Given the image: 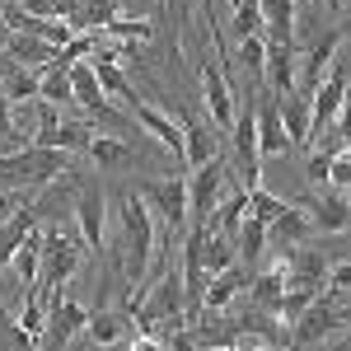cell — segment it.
Returning a JSON list of instances; mask_svg holds the SVG:
<instances>
[{
	"label": "cell",
	"mask_w": 351,
	"mask_h": 351,
	"mask_svg": "<svg viewBox=\"0 0 351 351\" xmlns=\"http://www.w3.org/2000/svg\"><path fill=\"white\" fill-rule=\"evenodd\" d=\"M61 178H71V160L66 150H43V145H24L0 155V188L24 192V188H52Z\"/></svg>",
	"instance_id": "cell-1"
},
{
	"label": "cell",
	"mask_w": 351,
	"mask_h": 351,
	"mask_svg": "<svg viewBox=\"0 0 351 351\" xmlns=\"http://www.w3.org/2000/svg\"><path fill=\"white\" fill-rule=\"evenodd\" d=\"M43 230V271H38V291L47 300V309H52L56 300H61V286L84 267V239H71V234H61L52 225H38Z\"/></svg>",
	"instance_id": "cell-2"
},
{
	"label": "cell",
	"mask_w": 351,
	"mask_h": 351,
	"mask_svg": "<svg viewBox=\"0 0 351 351\" xmlns=\"http://www.w3.org/2000/svg\"><path fill=\"white\" fill-rule=\"evenodd\" d=\"M230 145H234V173H239L243 188H258L263 183V155H258V80H248L239 112H234V127H230Z\"/></svg>",
	"instance_id": "cell-3"
},
{
	"label": "cell",
	"mask_w": 351,
	"mask_h": 351,
	"mask_svg": "<svg viewBox=\"0 0 351 351\" xmlns=\"http://www.w3.org/2000/svg\"><path fill=\"white\" fill-rule=\"evenodd\" d=\"M239 183V173H234V164H230V155L220 150L211 164H202V169H192L188 178V225H206L211 220V211L220 206V197Z\"/></svg>",
	"instance_id": "cell-4"
},
{
	"label": "cell",
	"mask_w": 351,
	"mask_h": 351,
	"mask_svg": "<svg viewBox=\"0 0 351 351\" xmlns=\"http://www.w3.org/2000/svg\"><path fill=\"white\" fill-rule=\"evenodd\" d=\"M141 197L160 216L164 234L188 230V173H173V178H160V183H141Z\"/></svg>",
	"instance_id": "cell-5"
},
{
	"label": "cell",
	"mask_w": 351,
	"mask_h": 351,
	"mask_svg": "<svg viewBox=\"0 0 351 351\" xmlns=\"http://www.w3.org/2000/svg\"><path fill=\"white\" fill-rule=\"evenodd\" d=\"M351 89V71L342 56H332V66H328L324 84L309 94V136H324L332 122H337V108H342V99H347Z\"/></svg>",
	"instance_id": "cell-6"
},
{
	"label": "cell",
	"mask_w": 351,
	"mask_h": 351,
	"mask_svg": "<svg viewBox=\"0 0 351 351\" xmlns=\"http://www.w3.org/2000/svg\"><path fill=\"white\" fill-rule=\"evenodd\" d=\"M164 112H169V117L178 122V132H183V145H188V169H202V164H211L220 150H225L220 132L202 122V112L183 108V104H169V99H164Z\"/></svg>",
	"instance_id": "cell-7"
},
{
	"label": "cell",
	"mask_w": 351,
	"mask_h": 351,
	"mask_svg": "<svg viewBox=\"0 0 351 351\" xmlns=\"http://www.w3.org/2000/svg\"><path fill=\"white\" fill-rule=\"evenodd\" d=\"M337 300H342V291H324V295L309 300V309L291 324V347H309V342H319L328 332L347 328L342 324V309H347V304H337Z\"/></svg>",
	"instance_id": "cell-8"
},
{
	"label": "cell",
	"mask_w": 351,
	"mask_h": 351,
	"mask_svg": "<svg viewBox=\"0 0 351 351\" xmlns=\"http://www.w3.org/2000/svg\"><path fill=\"white\" fill-rule=\"evenodd\" d=\"M71 216L80 225V239L89 253H104L108 248V197L99 183H84V192L71 202Z\"/></svg>",
	"instance_id": "cell-9"
},
{
	"label": "cell",
	"mask_w": 351,
	"mask_h": 351,
	"mask_svg": "<svg viewBox=\"0 0 351 351\" xmlns=\"http://www.w3.org/2000/svg\"><path fill=\"white\" fill-rule=\"evenodd\" d=\"M197 75H202V99H206V117H211V127H216V132H230V127H234V112H239V99H234V89H230L225 66L206 56Z\"/></svg>",
	"instance_id": "cell-10"
},
{
	"label": "cell",
	"mask_w": 351,
	"mask_h": 351,
	"mask_svg": "<svg viewBox=\"0 0 351 351\" xmlns=\"http://www.w3.org/2000/svg\"><path fill=\"white\" fill-rule=\"evenodd\" d=\"M351 33V19L347 24H332V28H324L319 38H314V47L304 52V66H300V94H314L319 84H324V75H328V66H332V56H337V47H342V38Z\"/></svg>",
	"instance_id": "cell-11"
},
{
	"label": "cell",
	"mask_w": 351,
	"mask_h": 351,
	"mask_svg": "<svg viewBox=\"0 0 351 351\" xmlns=\"http://www.w3.org/2000/svg\"><path fill=\"white\" fill-rule=\"evenodd\" d=\"M89 304H80V300H56L52 314H47V328H43V351H66L71 347V337H80L84 324H89Z\"/></svg>",
	"instance_id": "cell-12"
},
{
	"label": "cell",
	"mask_w": 351,
	"mask_h": 351,
	"mask_svg": "<svg viewBox=\"0 0 351 351\" xmlns=\"http://www.w3.org/2000/svg\"><path fill=\"white\" fill-rule=\"evenodd\" d=\"M89 61H94V75H99V84H104V94H108V99H117L127 112H136L141 104H145V99L136 94V84L127 80V71L117 66L112 47H94V52H89Z\"/></svg>",
	"instance_id": "cell-13"
},
{
	"label": "cell",
	"mask_w": 351,
	"mask_h": 351,
	"mask_svg": "<svg viewBox=\"0 0 351 351\" xmlns=\"http://www.w3.org/2000/svg\"><path fill=\"white\" fill-rule=\"evenodd\" d=\"M304 216H309V225H314L319 234H342V230L351 225V202L342 197V192L319 188V192L304 197Z\"/></svg>",
	"instance_id": "cell-14"
},
{
	"label": "cell",
	"mask_w": 351,
	"mask_h": 351,
	"mask_svg": "<svg viewBox=\"0 0 351 351\" xmlns=\"http://www.w3.org/2000/svg\"><path fill=\"white\" fill-rule=\"evenodd\" d=\"M248 281H253V271L243 267V263H230L225 271H216L211 286L202 291V314H225V309L248 291Z\"/></svg>",
	"instance_id": "cell-15"
},
{
	"label": "cell",
	"mask_w": 351,
	"mask_h": 351,
	"mask_svg": "<svg viewBox=\"0 0 351 351\" xmlns=\"http://www.w3.org/2000/svg\"><path fill=\"white\" fill-rule=\"evenodd\" d=\"M291 150H295V141L281 127V99L267 89V99L258 108V155L263 160H276V155H291Z\"/></svg>",
	"instance_id": "cell-16"
},
{
	"label": "cell",
	"mask_w": 351,
	"mask_h": 351,
	"mask_svg": "<svg viewBox=\"0 0 351 351\" xmlns=\"http://www.w3.org/2000/svg\"><path fill=\"white\" fill-rule=\"evenodd\" d=\"M286 286L309 291V295H324L328 291V253H319V248H300L295 258H286Z\"/></svg>",
	"instance_id": "cell-17"
},
{
	"label": "cell",
	"mask_w": 351,
	"mask_h": 351,
	"mask_svg": "<svg viewBox=\"0 0 351 351\" xmlns=\"http://www.w3.org/2000/svg\"><path fill=\"white\" fill-rule=\"evenodd\" d=\"M71 94H75V104L84 108V117H104L112 108V99L104 94V84L94 75V61L80 56V61H71Z\"/></svg>",
	"instance_id": "cell-18"
},
{
	"label": "cell",
	"mask_w": 351,
	"mask_h": 351,
	"mask_svg": "<svg viewBox=\"0 0 351 351\" xmlns=\"http://www.w3.org/2000/svg\"><path fill=\"white\" fill-rule=\"evenodd\" d=\"M38 225H43V202H24L14 216L0 225V267H10V258L19 253V243H24Z\"/></svg>",
	"instance_id": "cell-19"
},
{
	"label": "cell",
	"mask_w": 351,
	"mask_h": 351,
	"mask_svg": "<svg viewBox=\"0 0 351 351\" xmlns=\"http://www.w3.org/2000/svg\"><path fill=\"white\" fill-rule=\"evenodd\" d=\"M132 328H136V319L117 304V309H94L89 324H84V337H89L94 347H117V342L132 337Z\"/></svg>",
	"instance_id": "cell-20"
},
{
	"label": "cell",
	"mask_w": 351,
	"mask_h": 351,
	"mask_svg": "<svg viewBox=\"0 0 351 351\" xmlns=\"http://www.w3.org/2000/svg\"><path fill=\"white\" fill-rule=\"evenodd\" d=\"M5 61H14V66H28V71H47L56 56L52 43H43V38H33V33H5Z\"/></svg>",
	"instance_id": "cell-21"
},
{
	"label": "cell",
	"mask_w": 351,
	"mask_h": 351,
	"mask_svg": "<svg viewBox=\"0 0 351 351\" xmlns=\"http://www.w3.org/2000/svg\"><path fill=\"white\" fill-rule=\"evenodd\" d=\"M263 75H267L271 94H276V99H286V94L295 89V47H291V43H267Z\"/></svg>",
	"instance_id": "cell-22"
},
{
	"label": "cell",
	"mask_w": 351,
	"mask_h": 351,
	"mask_svg": "<svg viewBox=\"0 0 351 351\" xmlns=\"http://www.w3.org/2000/svg\"><path fill=\"white\" fill-rule=\"evenodd\" d=\"M267 43H291L295 47V0H258Z\"/></svg>",
	"instance_id": "cell-23"
},
{
	"label": "cell",
	"mask_w": 351,
	"mask_h": 351,
	"mask_svg": "<svg viewBox=\"0 0 351 351\" xmlns=\"http://www.w3.org/2000/svg\"><path fill=\"white\" fill-rule=\"evenodd\" d=\"M38 99H47L56 108H71L75 104V94H71V61L56 56L47 71H38Z\"/></svg>",
	"instance_id": "cell-24"
},
{
	"label": "cell",
	"mask_w": 351,
	"mask_h": 351,
	"mask_svg": "<svg viewBox=\"0 0 351 351\" xmlns=\"http://www.w3.org/2000/svg\"><path fill=\"white\" fill-rule=\"evenodd\" d=\"M248 295H253L258 309L276 314V304H281V295H286V263H271L267 271H258V276L248 281Z\"/></svg>",
	"instance_id": "cell-25"
},
{
	"label": "cell",
	"mask_w": 351,
	"mask_h": 351,
	"mask_svg": "<svg viewBox=\"0 0 351 351\" xmlns=\"http://www.w3.org/2000/svg\"><path fill=\"white\" fill-rule=\"evenodd\" d=\"M84 155L99 164V169H122V164L136 160V150L122 141V136H112V132H94V136H89V150H84Z\"/></svg>",
	"instance_id": "cell-26"
},
{
	"label": "cell",
	"mask_w": 351,
	"mask_h": 351,
	"mask_svg": "<svg viewBox=\"0 0 351 351\" xmlns=\"http://www.w3.org/2000/svg\"><path fill=\"white\" fill-rule=\"evenodd\" d=\"M281 127L295 141V150H304V141H309V94L291 89V94L281 99Z\"/></svg>",
	"instance_id": "cell-27"
},
{
	"label": "cell",
	"mask_w": 351,
	"mask_h": 351,
	"mask_svg": "<svg viewBox=\"0 0 351 351\" xmlns=\"http://www.w3.org/2000/svg\"><path fill=\"white\" fill-rule=\"evenodd\" d=\"M0 61H5V56H0ZM0 89L10 94V104H33V99H38V71H28V66H14V61H5Z\"/></svg>",
	"instance_id": "cell-28"
},
{
	"label": "cell",
	"mask_w": 351,
	"mask_h": 351,
	"mask_svg": "<svg viewBox=\"0 0 351 351\" xmlns=\"http://www.w3.org/2000/svg\"><path fill=\"white\" fill-rule=\"evenodd\" d=\"M234 239H239V263H243V267L263 263V248H267V225H263L258 216H243Z\"/></svg>",
	"instance_id": "cell-29"
},
{
	"label": "cell",
	"mask_w": 351,
	"mask_h": 351,
	"mask_svg": "<svg viewBox=\"0 0 351 351\" xmlns=\"http://www.w3.org/2000/svg\"><path fill=\"white\" fill-rule=\"evenodd\" d=\"M10 267L19 271V281H24V286L38 281V271H43V230H33V234L19 243V253L10 258Z\"/></svg>",
	"instance_id": "cell-30"
},
{
	"label": "cell",
	"mask_w": 351,
	"mask_h": 351,
	"mask_svg": "<svg viewBox=\"0 0 351 351\" xmlns=\"http://www.w3.org/2000/svg\"><path fill=\"white\" fill-rule=\"evenodd\" d=\"M309 230H314V225H309V216H304V206H291L286 216H276L267 225V243L271 239H276V243H300Z\"/></svg>",
	"instance_id": "cell-31"
},
{
	"label": "cell",
	"mask_w": 351,
	"mask_h": 351,
	"mask_svg": "<svg viewBox=\"0 0 351 351\" xmlns=\"http://www.w3.org/2000/svg\"><path fill=\"white\" fill-rule=\"evenodd\" d=\"M286 211H291V202H286V197L267 192L263 183H258V188H248V216H258L263 225H271V220L286 216Z\"/></svg>",
	"instance_id": "cell-32"
},
{
	"label": "cell",
	"mask_w": 351,
	"mask_h": 351,
	"mask_svg": "<svg viewBox=\"0 0 351 351\" xmlns=\"http://www.w3.org/2000/svg\"><path fill=\"white\" fill-rule=\"evenodd\" d=\"M117 10H122V0H84L80 19H75V28H108L112 19H117Z\"/></svg>",
	"instance_id": "cell-33"
},
{
	"label": "cell",
	"mask_w": 351,
	"mask_h": 351,
	"mask_svg": "<svg viewBox=\"0 0 351 351\" xmlns=\"http://www.w3.org/2000/svg\"><path fill=\"white\" fill-rule=\"evenodd\" d=\"M239 61H243V71H248V80H263V61H267V33L239 38Z\"/></svg>",
	"instance_id": "cell-34"
},
{
	"label": "cell",
	"mask_w": 351,
	"mask_h": 351,
	"mask_svg": "<svg viewBox=\"0 0 351 351\" xmlns=\"http://www.w3.org/2000/svg\"><path fill=\"white\" fill-rule=\"evenodd\" d=\"M89 136H94V127L89 122H61L56 127V136H52V150H89Z\"/></svg>",
	"instance_id": "cell-35"
},
{
	"label": "cell",
	"mask_w": 351,
	"mask_h": 351,
	"mask_svg": "<svg viewBox=\"0 0 351 351\" xmlns=\"http://www.w3.org/2000/svg\"><path fill=\"white\" fill-rule=\"evenodd\" d=\"M0 351H38V337L24 332V324H14L5 309H0Z\"/></svg>",
	"instance_id": "cell-36"
},
{
	"label": "cell",
	"mask_w": 351,
	"mask_h": 351,
	"mask_svg": "<svg viewBox=\"0 0 351 351\" xmlns=\"http://www.w3.org/2000/svg\"><path fill=\"white\" fill-rule=\"evenodd\" d=\"M253 33H263L258 0H234V38H253Z\"/></svg>",
	"instance_id": "cell-37"
},
{
	"label": "cell",
	"mask_w": 351,
	"mask_h": 351,
	"mask_svg": "<svg viewBox=\"0 0 351 351\" xmlns=\"http://www.w3.org/2000/svg\"><path fill=\"white\" fill-rule=\"evenodd\" d=\"M309 291H295V286H286V295H281V304H276V319H281V324H286V332H291V324H295L300 314H304V309H309Z\"/></svg>",
	"instance_id": "cell-38"
},
{
	"label": "cell",
	"mask_w": 351,
	"mask_h": 351,
	"mask_svg": "<svg viewBox=\"0 0 351 351\" xmlns=\"http://www.w3.org/2000/svg\"><path fill=\"white\" fill-rule=\"evenodd\" d=\"M328 169H332V150L314 145V155L304 160V173H309V183H314V188H332V183H328Z\"/></svg>",
	"instance_id": "cell-39"
},
{
	"label": "cell",
	"mask_w": 351,
	"mask_h": 351,
	"mask_svg": "<svg viewBox=\"0 0 351 351\" xmlns=\"http://www.w3.org/2000/svg\"><path fill=\"white\" fill-rule=\"evenodd\" d=\"M104 38H150V24H145V19H122V14H117V19L104 28Z\"/></svg>",
	"instance_id": "cell-40"
},
{
	"label": "cell",
	"mask_w": 351,
	"mask_h": 351,
	"mask_svg": "<svg viewBox=\"0 0 351 351\" xmlns=\"http://www.w3.org/2000/svg\"><path fill=\"white\" fill-rule=\"evenodd\" d=\"M328 183H332V188H351V150H337V155H332Z\"/></svg>",
	"instance_id": "cell-41"
},
{
	"label": "cell",
	"mask_w": 351,
	"mask_h": 351,
	"mask_svg": "<svg viewBox=\"0 0 351 351\" xmlns=\"http://www.w3.org/2000/svg\"><path fill=\"white\" fill-rule=\"evenodd\" d=\"M0 141H14V104L5 89H0Z\"/></svg>",
	"instance_id": "cell-42"
},
{
	"label": "cell",
	"mask_w": 351,
	"mask_h": 351,
	"mask_svg": "<svg viewBox=\"0 0 351 351\" xmlns=\"http://www.w3.org/2000/svg\"><path fill=\"white\" fill-rule=\"evenodd\" d=\"M80 10H84V0H52V14L66 19L71 28H75V19H80Z\"/></svg>",
	"instance_id": "cell-43"
},
{
	"label": "cell",
	"mask_w": 351,
	"mask_h": 351,
	"mask_svg": "<svg viewBox=\"0 0 351 351\" xmlns=\"http://www.w3.org/2000/svg\"><path fill=\"white\" fill-rule=\"evenodd\" d=\"M328 291H351V263L328 267Z\"/></svg>",
	"instance_id": "cell-44"
},
{
	"label": "cell",
	"mask_w": 351,
	"mask_h": 351,
	"mask_svg": "<svg viewBox=\"0 0 351 351\" xmlns=\"http://www.w3.org/2000/svg\"><path fill=\"white\" fill-rule=\"evenodd\" d=\"M14 5H19L24 14H38V19H56V14H52V0H14Z\"/></svg>",
	"instance_id": "cell-45"
},
{
	"label": "cell",
	"mask_w": 351,
	"mask_h": 351,
	"mask_svg": "<svg viewBox=\"0 0 351 351\" xmlns=\"http://www.w3.org/2000/svg\"><path fill=\"white\" fill-rule=\"evenodd\" d=\"M132 351H164V337H150V332H136Z\"/></svg>",
	"instance_id": "cell-46"
},
{
	"label": "cell",
	"mask_w": 351,
	"mask_h": 351,
	"mask_svg": "<svg viewBox=\"0 0 351 351\" xmlns=\"http://www.w3.org/2000/svg\"><path fill=\"white\" fill-rule=\"evenodd\" d=\"M324 351H351V332H347V337H332Z\"/></svg>",
	"instance_id": "cell-47"
},
{
	"label": "cell",
	"mask_w": 351,
	"mask_h": 351,
	"mask_svg": "<svg viewBox=\"0 0 351 351\" xmlns=\"http://www.w3.org/2000/svg\"><path fill=\"white\" fill-rule=\"evenodd\" d=\"M332 239H337V234H332ZM337 253H347V258H351V230H342V239H337Z\"/></svg>",
	"instance_id": "cell-48"
},
{
	"label": "cell",
	"mask_w": 351,
	"mask_h": 351,
	"mask_svg": "<svg viewBox=\"0 0 351 351\" xmlns=\"http://www.w3.org/2000/svg\"><path fill=\"white\" fill-rule=\"evenodd\" d=\"M342 324H347V328H351V304H347V309H342Z\"/></svg>",
	"instance_id": "cell-49"
},
{
	"label": "cell",
	"mask_w": 351,
	"mask_h": 351,
	"mask_svg": "<svg viewBox=\"0 0 351 351\" xmlns=\"http://www.w3.org/2000/svg\"><path fill=\"white\" fill-rule=\"evenodd\" d=\"M206 351H234V347H230V342H220V347H206Z\"/></svg>",
	"instance_id": "cell-50"
},
{
	"label": "cell",
	"mask_w": 351,
	"mask_h": 351,
	"mask_svg": "<svg viewBox=\"0 0 351 351\" xmlns=\"http://www.w3.org/2000/svg\"><path fill=\"white\" fill-rule=\"evenodd\" d=\"M0 33H10V28H5V10H0Z\"/></svg>",
	"instance_id": "cell-51"
}]
</instances>
